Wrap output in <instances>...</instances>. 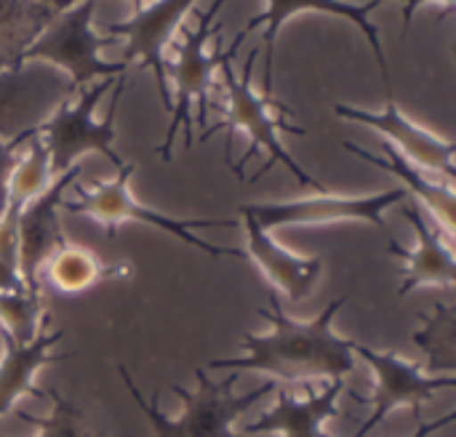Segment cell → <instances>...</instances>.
<instances>
[{"instance_id":"obj_1","label":"cell","mask_w":456,"mask_h":437,"mask_svg":"<svg viewBox=\"0 0 456 437\" xmlns=\"http://www.w3.org/2000/svg\"><path fill=\"white\" fill-rule=\"evenodd\" d=\"M270 307H262L259 315L273 323V331L243 334L240 358H216L208 363L211 371H259L278 376L283 382H302V379H345L355 371L353 342L334 331V318L345 307V296L334 299L315 320H294L283 312L281 296L267 288Z\"/></svg>"},{"instance_id":"obj_2","label":"cell","mask_w":456,"mask_h":437,"mask_svg":"<svg viewBox=\"0 0 456 437\" xmlns=\"http://www.w3.org/2000/svg\"><path fill=\"white\" fill-rule=\"evenodd\" d=\"M243 40H232V45L227 51H222L219 56V69L224 77V91H227V117H224V131H227V152L224 160L227 166H232L235 176L243 179V168L248 166V160L254 155H259L262 150L270 155L267 163L256 171L254 182L262 179L265 174H270L278 163L289 168V174H294V179L302 187H313L318 192H326L323 184L310 176L294 158L291 152L283 147L281 142V131L286 134H297L305 136V131L299 125H289L286 115H291V109L275 99L262 96L251 77H254V64L259 59V48H254L246 61H243V72H235V56H238V45Z\"/></svg>"},{"instance_id":"obj_3","label":"cell","mask_w":456,"mask_h":437,"mask_svg":"<svg viewBox=\"0 0 456 437\" xmlns=\"http://www.w3.org/2000/svg\"><path fill=\"white\" fill-rule=\"evenodd\" d=\"M118 374H120L123 384L128 387V395L134 398L136 409L150 422L155 437H243L232 430V422L238 417H243L256 401H262L278 390L275 382H265V384L254 387L251 392L235 395L232 387L238 382V374H230L222 382H211L203 368H195V379H198L195 392L184 390L182 384L171 387V392L184 401V411L179 419H168L166 414L158 411L155 403L144 401V395L136 390L126 366H118Z\"/></svg>"},{"instance_id":"obj_4","label":"cell","mask_w":456,"mask_h":437,"mask_svg":"<svg viewBox=\"0 0 456 437\" xmlns=\"http://www.w3.org/2000/svg\"><path fill=\"white\" fill-rule=\"evenodd\" d=\"M219 11L222 3H211L198 13V27L182 24V43H176V56L168 61V91H171V120L160 147L155 152L168 163L174 152L176 134H184V150L195 144V123L206 125L208 112V91L214 69L219 67L222 51L211 53V37L219 32Z\"/></svg>"},{"instance_id":"obj_5","label":"cell","mask_w":456,"mask_h":437,"mask_svg":"<svg viewBox=\"0 0 456 437\" xmlns=\"http://www.w3.org/2000/svg\"><path fill=\"white\" fill-rule=\"evenodd\" d=\"M134 166L123 163V168H118L115 179L110 182H96L91 187H80L75 184V195L77 200H61V208L67 214H83L91 216L94 222H102L107 230V238L126 222H142L150 227H158L174 238H179L182 243L198 248L200 254H208L214 259H240L243 251L240 248H224V246H214L203 238H195L192 230H216V227H232L235 222L230 219H176L160 211H152L147 206H142L134 192H131V176H134Z\"/></svg>"},{"instance_id":"obj_6","label":"cell","mask_w":456,"mask_h":437,"mask_svg":"<svg viewBox=\"0 0 456 437\" xmlns=\"http://www.w3.org/2000/svg\"><path fill=\"white\" fill-rule=\"evenodd\" d=\"M94 13L96 3H77L64 5L48 27L32 40V45L21 53L19 67H27L29 61H45L67 72V93L83 91L96 77H120L126 75L128 64L123 61H104L99 51L110 45V37H102L94 32Z\"/></svg>"},{"instance_id":"obj_7","label":"cell","mask_w":456,"mask_h":437,"mask_svg":"<svg viewBox=\"0 0 456 437\" xmlns=\"http://www.w3.org/2000/svg\"><path fill=\"white\" fill-rule=\"evenodd\" d=\"M118 77H104L83 91H77V99L69 96L56 104V109L37 123V136L48 152L51 176H61L64 171L75 168L77 160L88 152L104 155L115 171L123 168V158L115 152V112L118 101L110 107L104 120H94V109L104 99L110 88H115Z\"/></svg>"},{"instance_id":"obj_8","label":"cell","mask_w":456,"mask_h":437,"mask_svg":"<svg viewBox=\"0 0 456 437\" xmlns=\"http://www.w3.org/2000/svg\"><path fill=\"white\" fill-rule=\"evenodd\" d=\"M353 355L363 358L377 374V392L371 398L350 392L358 403L374 409L353 437H369L398 409H414V417L419 419V409L428 401H433L441 390L456 387V376H425L419 363H411L395 352H379L361 342H353Z\"/></svg>"},{"instance_id":"obj_9","label":"cell","mask_w":456,"mask_h":437,"mask_svg":"<svg viewBox=\"0 0 456 437\" xmlns=\"http://www.w3.org/2000/svg\"><path fill=\"white\" fill-rule=\"evenodd\" d=\"M406 192L401 187L385 190L377 195H331L321 192L299 200H278V203H246L238 214H248L267 232L289 224H337V222H363L379 230H387L385 211L401 206Z\"/></svg>"},{"instance_id":"obj_10","label":"cell","mask_w":456,"mask_h":437,"mask_svg":"<svg viewBox=\"0 0 456 437\" xmlns=\"http://www.w3.org/2000/svg\"><path fill=\"white\" fill-rule=\"evenodd\" d=\"M382 8V3H305V0H275L262 5V11L256 16L248 19V24L238 32V40H246L254 29L265 27L262 32V48H265V96L273 99V85H275V45H278V35L283 29V24L299 13H337L339 19L355 24L361 29V35L366 37V43L374 51V59L379 64L382 72V83L387 88V96L393 91V80H390V67H387V53L379 37V27L371 24V13Z\"/></svg>"},{"instance_id":"obj_11","label":"cell","mask_w":456,"mask_h":437,"mask_svg":"<svg viewBox=\"0 0 456 437\" xmlns=\"http://www.w3.org/2000/svg\"><path fill=\"white\" fill-rule=\"evenodd\" d=\"M190 11H192V3H144V5H136V11L128 19L104 27L107 37H126L123 64L139 61V67L152 69L166 112H171L166 48L179 32V27L184 24V16Z\"/></svg>"},{"instance_id":"obj_12","label":"cell","mask_w":456,"mask_h":437,"mask_svg":"<svg viewBox=\"0 0 456 437\" xmlns=\"http://www.w3.org/2000/svg\"><path fill=\"white\" fill-rule=\"evenodd\" d=\"M334 115L350 123H361L369 125L374 131H379L382 136H387L390 147L403 155L409 163H417L422 171H433V174H444V179L452 184L454 179V142L441 139L438 134H433L430 128L414 123L390 96L385 109L371 112V109H361V107H350V104H334Z\"/></svg>"},{"instance_id":"obj_13","label":"cell","mask_w":456,"mask_h":437,"mask_svg":"<svg viewBox=\"0 0 456 437\" xmlns=\"http://www.w3.org/2000/svg\"><path fill=\"white\" fill-rule=\"evenodd\" d=\"M80 176V163L61 176H56L43 195H37L24 211L19 214V275L29 294H40V272L51 254L67 243L59 222L61 200L67 190L75 187Z\"/></svg>"},{"instance_id":"obj_14","label":"cell","mask_w":456,"mask_h":437,"mask_svg":"<svg viewBox=\"0 0 456 437\" xmlns=\"http://www.w3.org/2000/svg\"><path fill=\"white\" fill-rule=\"evenodd\" d=\"M240 216L246 227V254L267 278L270 288L278 296H289L291 302H302L305 296H310L323 272V256H299L281 246L265 227H259L254 216Z\"/></svg>"},{"instance_id":"obj_15","label":"cell","mask_w":456,"mask_h":437,"mask_svg":"<svg viewBox=\"0 0 456 437\" xmlns=\"http://www.w3.org/2000/svg\"><path fill=\"white\" fill-rule=\"evenodd\" d=\"M406 222L414 227L417 248H403L401 243L390 240L387 251L398 259H403V283L398 288V296H406L417 288H454L456 283V256L454 248L438 235V230L425 219L422 208L409 203L403 206Z\"/></svg>"},{"instance_id":"obj_16","label":"cell","mask_w":456,"mask_h":437,"mask_svg":"<svg viewBox=\"0 0 456 437\" xmlns=\"http://www.w3.org/2000/svg\"><path fill=\"white\" fill-rule=\"evenodd\" d=\"M61 331L40 328L32 344H16L3 331V358H0V417H5L19 398L32 395L48 401V395L35 387V374L48 363H64L72 360L75 352H53V347L61 342Z\"/></svg>"},{"instance_id":"obj_17","label":"cell","mask_w":456,"mask_h":437,"mask_svg":"<svg viewBox=\"0 0 456 437\" xmlns=\"http://www.w3.org/2000/svg\"><path fill=\"white\" fill-rule=\"evenodd\" d=\"M275 392H278V403L246 427L248 435L281 433L283 437H326L323 425L339 417L337 401L345 392V382L337 379L331 382V387H326L318 395H310L307 401H297L286 390H275Z\"/></svg>"},{"instance_id":"obj_18","label":"cell","mask_w":456,"mask_h":437,"mask_svg":"<svg viewBox=\"0 0 456 437\" xmlns=\"http://www.w3.org/2000/svg\"><path fill=\"white\" fill-rule=\"evenodd\" d=\"M342 147L347 152H353L355 158L366 160L369 166H377L382 171H390L393 176H398L403 182V192H411L417 195L428 208L430 214L438 219L444 235L452 240L454 238V216H456V192L449 182H436L428 171H422L419 166L409 163L403 155H398L387 142H382V152L385 155H374L369 150H363L361 144L355 142H342Z\"/></svg>"},{"instance_id":"obj_19","label":"cell","mask_w":456,"mask_h":437,"mask_svg":"<svg viewBox=\"0 0 456 437\" xmlns=\"http://www.w3.org/2000/svg\"><path fill=\"white\" fill-rule=\"evenodd\" d=\"M67 3H0V72L21 69L19 59Z\"/></svg>"},{"instance_id":"obj_20","label":"cell","mask_w":456,"mask_h":437,"mask_svg":"<svg viewBox=\"0 0 456 437\" xmlns=\"http://www.w3.org/2000/svg\"><path fill=\"white\" fill-rule=\"evenodd\" d=\"M45 280L61 291V294H80L91 286H96L99 280H107V278H118V275H126L128 272V264H104L99 256H94L91 251L80 248V246H72L69 240L64 246H59L51 259L45 262Z\"/></svg>"},{"instance_id":"obj_21","label":"cell","mask_w":456,"mask_h":437,"mask_svg":"<svg viewBox=\"0 0 456 437\" xmlns=\"http://www.w3.org/2000/svg\"><path fill=\"white\" fill-rule=\"evenodd\" d=\"M43 85L27 67L0 72V139L8 142L27 128H35L37 107L43 104Z\"/></svg>"},{"instance_id":"obj_22","label":"cell","mask_w":456,"mask_h":437,"mask_svg":"<svg viewBox=\"0 0 456 437\" xmlns=\"http://www.w3.org/2000/svg\"><path fill=\"white\" fill-rule=\"evenodd\" d=\"M425 328L411 336V342L425 352L430 371H452L456 368V307L438 304L436 315H419Z\"/></svg>"},{"instance_id":"obj_23","label":"cell","mask_w":456,"mask_h":437,"mask_svg":"<svg viewBox=\"0 0 456 437\" xmlns=\"http://www.w3.org/2000/svg\"><path fill=\"white\" fill-rule=\"evenodd\" d=\"M51 182H53V176H51L48 152H45L40 136L35 134L27 142V152L13 166V174H11V182H8L5 206H13V208L24 211V206H29L37 195H43Z\"/></svg>"},{"instance_id":"obj_24","label":"cell","mask_w":456,"mask_h":437,"mask_svg":"<svg viewBox=\"0 0 456 437\" xmlns=\"http://www.w3.org/2000/svg\"><path fill=\"white\" fill-rule=\"evenodd\" d=\"M45 395L53 403L51 417L37 419V417H29V414L19 411L21 422L37 427V433H40L37 437H110L107 430L91 414H86L77 403L67 401L59 390H48Z\"/></svg>"},{"instance_id":"obj_25","label":"cell","mask_w":456,"mask_h":437,"mask_svg":"<svg viewBox=\"0 0 456 437\" xmlns=\"http://www.w3.org/2000/svg\"><path fill=\"white\" fill-rule=\"evenodd\" d=\"M40 320H45L40 294H0V323L16 344H32L40 331Z\"/></svg>"},{"instance_id":"obj_26","label":"cell","mask_w":456,"mask_h":437,"mask_svg":"<svg viewBox=\"0 0 456 437\" xmlns=\"http://www.w3.org/2000/svg\"><path fill=\"white\" fill-rule=\"evenodd\" d=\"M35 134H37V125L21 131L19 136H13V139H8V142L0 139V214H3V208H5V195H8V182H11L13 166H16V160H19L16 152H19V147L27 144Z\"/></svg>"},{"instance_id":"obj_27","label":"cell","mask_w":456,"mask_h":437,"mask_svg":"<svg viewBox=\"0 0 456 437\" xmlns=\"http://www.w3.org/2000/svg\"><path fill=\"white\" fill-rule=\"evenodd\" d=\"M456 419V411H449L446 417H441V419H436V422H430V425H419V430L414 433L411 437H430L436 435V433H441L444 427H449L452 422Z\"/></svg>"}]
</instances>
